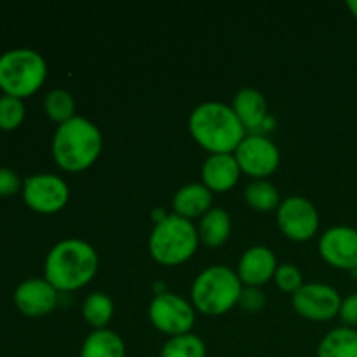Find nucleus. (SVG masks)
I'll return each mask as SVG.
<instances>
[{"label":"nucleus","instance_id":"f257e3e1","mask_svg":"<svg viewBox=\"0 0 357 357\" xmlns=\"http://www.w3.org/2000/svg\"><path fill=\"white\" fill-rule=\"evenodd\" d=\"M98 253L89 243L82 239L59 241L45 257L44 279L58 291H75L89 284L96 275Z\"/></svg>","mask_w":357,"mask_h":357},{"label":"nucleus","instance_id":"f03ea898","mask_svg":"<svg viewBox=\"0 0 357 357\" xmlns=\"http://www.w3.org/2000/svg\"><path fill=\"white\" fill-rule=\"evenodd\" d=\"M190 135L211 153H232L246 138V129L232 107L220 101H204L188 117Z\"/></svg>","mask_w":357,"mask_h":357},{"label":"nucleus","instance_id":"7ed1b4c3","mask_svg":"<svg viewBox=\"0 0 357 357\" xmlns=\"http://www.w3.org/2000/svg\"><path fill=\"white\" fill-rule=\"evenodd\" d=\"M103 138L94 122L75 115L58 126L52 136V157L61 169L79 173L100 157Z\"/></svg>","mask_w":357,"mask_h":357},{"label":"nucleus","instance_id":"20e7f679","mask_svg":"<svg viewBox=\"0 0 357 357\" xmlns=\"http://www.w3.org/2000/svg\"><path fill=\"white\" fill-rule=\"evenodd\" d=\"M243 282L237 272L225 265L204 268L192 284V302L197 310L208 316H220L239 303Z\"/></svg>","mask_w":357,"mask_h":357},{"label":"nucleus","instance_id":"39448f33","mask_svg":"<svg viewBox=\"0 0 357 357\" xmlns=\"http://www.w3.org/2000/svg\"><path fill=\"white\" fill-rule=\"evenodd\" d=\"M47 77V63L40 52L17 47L0 54V89L14 98L37 93Z\"/></svg>","mask_w":357,"mask_h":357},{"label":"nucleus","instance_id":"423d86ee","mask_svg":"<svg viewBox=\"0 0 357 357\" xmlns=\"http://www.w3.org/2000/svg\"><path fill=\"white\" fill-rule=\"evenodd\" d=\"M199 232L188 218L167 215L155 223L149 239V251L155 261L162 265H180L197 251Z\"/></svg>","mask_w":357,"mask_h":357},{"label":"nucleus","instance_id":"0eeeda50","mask_svg":"<svg viewBox=\"0 0 357 357\" xmlns=\"http://www.w3.org/2000/svg\"><path fill=\"white\" fill-rule=\"evenodd\" d=\"M149 319L153 326L169 337L190 333L195 323L194 305L174 293H157L149 305Z\"/></svg>","mask_w":357,"mask_h":357},{"label":"nucleus","instance_id":"6e6552de","mask_svg":"<svg viewBox=\"0 0 357 357\" xmlns=\"http://www.w3.org/2000/svg\"><path fill=\"white\" fill-rule=\"evenodd\" d=\"M23 201L35 213L52 215L61 211L70 199V188L63 178L51 173L31 174L23 180Z\"/></svg>","mask_w":357,"mask_h":357},{"label":"nucleus","instance_id":"1a4fd4ad","mask_svg":"<svg viewBox=\"0 0 357 357\" xmlns=\"http://www.w3.org/2000/svg\"><path fill=\"white\" fill-rule=\"evenodd\" d=\"M236 160L241 167V173L253 176L255 180H264L265 176L274 173L281 160L278 145L267 136L246 135L236 149Z\"/></svg>","mask_w":357,"mask_h":357},{"label":"nucleus","instance_id":"9d476101","mask_svg":"<svg viewBox=\"0 0 357 357\" xmlns=\"http://www.w3.org/2000/svg\"><path fill=\"white\" fill-rule=\"evenodd\" d=\"M278 225L293 241H309L319 229V213L305 197L291 195L278 208Z\"/></svg>","mask_w":357,"mask_h":357},{"label":"nucleus","instance_id":"9b49d317","mask_svg":"<svg viewBox=\"0 0 357 357\" xmlns=\"http://www.w3.org/2000/svg\"><path fill=\"white\" fill-rule=\"evenodd\" d=\"M293 307L300 316L312 321H330L338 316L342 305L340 293L333 286L307 282L291 296Z\"/></svg>","mask_w":357,"mask_h":357},{"label":"nucleus","instance_id":"f8f14e48","mask_svg":"<svg viewBox=\"0 0 357 357\" xmlns=\"http://www.w3.org/2000/svg\"><path fill=\"white\" fill-rule=\"evenodd\" d=\"M319 253L331 267L357 272V230L347 225L328 229L319 239Z\"/></svg>","mask_w":357,"mask_h":357},{"label":"nucleus","instance_id":"ddd939ff","mask_svg":"<svg viewBox=\"0 0 357 357\" xmlns=\"http://www.w3.org/2000/svg\"><path fill=\"white\" fill-rule=\"evenodd\" d=\"M13 300L21 314L28 317H40L56 309L58 289L44 278H31L17 284Z\"/></svg>","mask_w":357,"mask_h":357},{"label":"nucleus","instance_id":"4468645a","mask_svg":"<svg viewBox=\"0 0 357 357\" xmlns=\"http://www.w3.org/2000/svg\"><path fill=\"white\" fill-rule=\"evenodd\" d=\"M275 271H278V258L267 246H253L246 250L237 265V275L243 286H255V288H260L274 279Z\"/></svg>","mask_w":357,"mask_h":357},{"label":"nucleus","instance_id":"2eb2a0df","mask_svg":"<svg viewBox=\"0 0 357 357\" xmlns=\"http://www.w3.org/2000/svg\"><path fill=\"white\" fill-rule=\"evenodd\" d=\"M241 167L234 153H211L202 164V183L211 192H227L236 187Z\"/></svg>","mask_w":357,"mask_h":357},{"label":"nucleus","instance_id":"dca6fc26","mask_svg":"<svg viewBox=\"0 0 357 357\" xmlns=\"http://www.w3.org/2000/svg\"><path fill=\"white\" fill-rule=\"evenodd\" d=\"M232 110L246 131H257L267 121V100L255 87H243L232 100Z\"/></svg>","mask_w":357,"mask_h":357},{"label":"nucleus","instance_id":"f3484780","mask_svg":"<svg viewBox=\"0 0 357 357\" xmlns=\"http://www.w3.org/2000/svg\"><path fill=\"white\" fill-rule=\"evenodd\" d=\"M213 194L204 183L183 185L173 197V209L183 218L204 216L211 209Z\"/></svg>","mask_w":357,"mask_h":357},{"label":"nucleus","instance_id":"a211bd4d","mask_svg":"<svg viewBox=\"0 0 357 357\" xmlns=\"http://www.w3.org/2000/svg\"><path fill=\"white\" fill-rule=\"evenodd\" d=\"M199 239L206 246L218 248L227 243L232 232V222L230 215L223 208H211L199 223Z\"/></svg>","mask_w":357,"mask_h":357},{"label":"nucleus","instance_id":"6ab92c4d","mask_svg":"<svg viewBox=\"0 0 357 357\" xmlns=\"http://www.w3.org/2000/svg\"><path fill=\"white\" fill-rule=\"evenodd\" d=\"M80 357H126V344L112 330H94L84 340Z\"/></svg>","mask_w":357,"mask_h":357},{"label":"nucleus","instance_id":"aec40b11","mask_svg":"<svg viewBox=\"0 0 357 357\" xmlns=\"http://www.w3.org/2000/svg\"><path fill=\"white\" fill-rule=\"evenodd\" d=\"M317 357H357V330L340 326L324 335L317 345Z\"/></svg>","mask_w":357,"mask_h":357},{"label":"nucleus","instance_id":"412c9836","mask_svg":"<svg viewBox=\"0 0 357 357\" xmlns=\"http://www.w3.org/2000/svg\"><path fill=\"white\" fill-rule=\"evenodd\" d=\"M82 316L94 330H105L114 316V302L101 291L89 293L82 303Z\"/></svg>","mask_w":357,"mask_h":357},{"label":"nucleus","instance_id":"4be33fe9","mask_svg":"<svg viewBox=\"0 0 357 357\" xmlns=\"http://www.w3.org/2000/svg\"><path fill=\"white\" fill-rule=\"evenodd\" d=\"M244 199L248 204L255 209V211H272V209L279 208L281 204V197H279V190L265 180H253L246 185L244 188Z\"/></svg>","mask_w":357,"mask_h":357},{"label":"nucleus","instance_id":"5701e85b","mask_svg":"<svg viewBox=\"0 0 357 357\" xmlns=\"http://www.w3.org/2000/svg\"><path fill=\"white\" fill-rule=\"evenodd\" d=\"M206 344L194 333L171 337L164 344L160 357H206Z\"/></svg>","mask_w":357,"mask_h":357},{"label":"nucleus","instance_id":"b1692460","mask_svg":"<svg viewBox=\"0 0 357 357\" xmlns=\"http://www.w3.org/2000/svg\"><path fill=\"white\" fill-rule=\"evenodd\" d=\"M44 108L47 117L58 124H63V122L75 117V100L65 89L49 91L44 100Z\"/></svg>","mask_w":357,"mask_h":357},{"label":"nucleus","instance_id":"393cba45","mask_svg":"<svg viewBox=\"0 0 357 357\" xmlns=\"http://www.w3.org/2000/svg\"><path fill=\"white\" fill-rule=\"evenodd\" d=\"M24 103L20 98L2 94L0 96V131H14L24 121Z\"/></svg>","mask_w":357,"mask_h":357},{"label":"nucleus","instance_id":"a878e982","mask_svg":"<svg viewBox=\"0 0 357 357\" xmlns=\"http://www.w3.org/2000/svg\"><path fill=\"white\" fill-rule=\"evenodd\" d=\"M274 281L279 289L286 293L298 291L303 286V275L300 268L293 264H281L278 265V271L274 274Z\"/></svg>","mask_w":357,"mask_h":357},{"label":"nucleus","instance_id":"bb28decb","mask_svg":"<svg viewBox=\"0 0 357 357\" xmlns=\"http://www.w3.org/2000/svg\"><path fill=\"white\" fill-rule=\"evenodd\" d=\"M265 298L264 293L260 291V288H255V286H243V291L239 296V305L244 310H250V312H257V310L264 309Z\"/></svg>","mask_w":357,"mask_h":357},{"label":"nucleus","instance_id":"cd10ccee","mask_svg":"<svg viewBox=\"0 0 357 357\" xmlns=\"http://www.w3.org/2000/svg\"><path fill=\"white\" fill-rule=\"evenodd\" d=\"M23 190V180L16 171L9 167H0V197H10Z\"/></svg>","mask_w":357,"mask_h":357},{"label":"nucleus","instance_id":"c85d7f7f","mask_svg":"<svg viewBox=\"0 0 357 357\" xmlns=\"http://www.w3.org/2000/svg\"><path fill=\"white\" fill-rule=\"evenodd\" d=\"M338 316H340V319L344 321L345 326L349 328L357 326V293H352V295L345 296V298L342 300Z\"/></svg>","mask_w":357,"mask_h":357},{"label":"nucleus","instance_id":"c756f323","mask_svg":"<svg viewBox=\"0 0 357 357\" xmlns=\"http://www.w3.org/2000/svg\"><path fill=\"white\" fill-rule=\"evenodd\" d=\"M347 9L351 10L352 16H354L356 20H357V0H349V2H347Z\"/></svg>","mask_w":357,"mask_h":357},{"label":"nucleus","instance_id":"7c9ffc66","mask_svg":"<svg viewBox=\"0 0 357 357\" xmlns=\"http://www.w3.org/2000/svg\"><path fill=\"white\" fill-rule=\"evenodd\" d=\"M0 132H2V131H0Z\"/></svg>","mask_w":357,"mask_h":357}]
</instances>
